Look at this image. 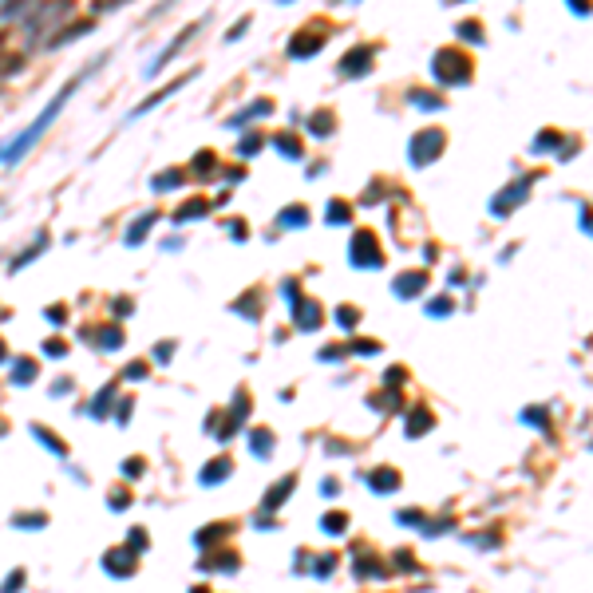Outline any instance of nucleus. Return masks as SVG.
I'll return each instance as SVG.
<instances>
[{"mask_svg": "<svg viewBox=\"0 0 593 593\" xmlns=\"http://www.w3.org/2000/svg\"><path fill=\"white\" fill-rule=\"evenodd\" d=\"M356 574H360V577H364V574H380V562H376V558H360V562H356Z\"/></svg>", "mask_w": 593, "mask_h": 593, "instance_id": "4468645a", "label": "nucleus"}, {"mask_svg": "<svg viewBox=\"0 0 593 593\" xmlns=\"http://www.w3.org/2000/svg\"><path fill=\"white\" fill-rule=\"evenodd\" d=\"M44 352H48V356H68V344H64V340H48V344H44Z\"/></svg>", "mask_w": 593, "mask_h": 593, "instance_id": "aec40b11", "label": "nucleus"}, {"mask_svg": "<svg viewBox=\"0 0 593 593\" xmlns=\"http://www.w3.org/2000/svg\"><path fill=\"white\" fill-rule=\"evenodd\" d=\"M111 507H115V510H123V507H131V494H115V499H111Z\"/></svg>", "mask_w": 593, "mask_h": 593, "instance_id": "b1692460", "label": "nucleus"}, {"mask_svg": "<svg viewBox=\"0 0 593 593\" xmlns=\"http://www.w3.org/2000/svg\"><path fill=\"white\" fill-rule=\"evenodd\" d=\"M174 352V344H162V348H154V360H159V364H166V356Z\"/></svg>", "mask_w": 593, "mask_h": 593, "instance_id": "5701e85b", "label": "nucleus"}, {"mask_svg": "<svg viewBox=\"0 0 593 593\" xmlns=\"http://www.w3.org/2000/svg\"><path fill=\"white\" fill-rule=\"evenodd\" d=\"M127 376H131V380H143V376H146V368H143V364H135V368H127Z\"/></svg>", "mask_w": 593, "mask_h": 593, "instance_id": "a878e982", "label": "nucleus"}, {"mask_svg": "<svg viewBox=\"0 0 593 593\" xmlns=\"http://www.w3.org/2000/svg\"><path fill=\"white\" fill-rule=\"evenodd\" d=\"M107 407H111V388H107V392H103V396H99V404H91V415H95V419H99V415L107 412Z\"/></svg>", "mask_w": 593, "mask_h": 593, "instance_id": "6ab92c4d", "label": "nucleus"}, {"mask_svg": "<svg viewBox=\"0 0 593 593\" xmlns=\"http://www.w3.org/2000/svg\"><path fill=\"white\" fill-rule=\"evenodd\" d=\"M332 566H337V558L329 554V558H321V562L313 566V574H317V577H329V574H332Z\"/></svg>", "mask_w": 593, "mask_h": 593, "instance_id": "f3484780", "label": "nucleus"}, {"mask_svg": "<svg viewBox=\"0 0 593 593\" xmlns=\"http://www.w3.org/2000/svg\"><path fill=\"white\" fill-rule=\"evenodd\" d=\"M76 84H79V79H76ZM76 84H68V87H64V91H59V95H56V99H51V103H48V107H44V111H40V119H36L32 127H28V131H24V135H20V139H16V143H12V146H4V151H0V159H4V162H16V159H20V154H24V151H28V146H32V143H36V139H40V135H44V131H48V127H51V123H56V115H59V111H64V103H68V95H71V91H76Z\"/></svg>", "mask_w": 593, "mask_h": 593, "instance_id": "f257e3e1", "label": "nucleus"}, {"mask_svg": "<svg viewBox=\"0 0 593 593\" xmlns=\"http://www.w3.org/2000/svg\"><path fill=\"white\" fill-rule=\"evenodd\" d=\"M119 340H123V332H119V329H107V332L99 337V344H103V348H119Z\"/></svg>", "mask_w": 593, "mask_h": 593, "instance_id": "a211bd4d", "label": "nucleus"}, {"mask_svg": "<svg viewBox=\"0 0 593 593\" xmlns=\"http://www.w3.org/2000/svg\"><path fill=\"white\" fill-rule=\"evenodd\" d=\"M296 329H321V305H313V301H305V305H296Z\"/></svg>", "mask_w": 593, "mask_h": 593, "instance_id": "39448f33", "label": "nucleus"}, {"mask_svg": "<svg viewBox=\"0 0 593 593\" xmlns=\"http://www.w3.org/2000/svg\"><path fill=\"white\" fill-rule=\"evenodd\" d=\"M4 356H9V352H4V344H0V364H4Z\"/></svg>", "mask_w": 593, "mask_h": 593, "instance_id": "cd10ccee", "label": "nucleus"}, {"mask_svg": "<svg viewBox=\"0 0 593 593\" xmlns=\"http://www.w3.org/2000/svg\"><path fill=\"white\" fill-rule=\"evenodd\" d=\"M12 380H16V384H32L36 380V364H32V360H20V364L12 368Z\"/></svg>", "mask_w": 593, "mask_h": 593, "instance_id": "9b49d317", "label": "nucleus"}, {"mask_svg": "<svg viewBox=\"0 0 593 593\" xmlns=\"http://www.w3.org/2000/svg\"><path fill=\"white\" fill-rule=\"evenodd\" d=\"M424 289V273H415V277H399L396 281V293H419Z\"/></svg>", "mask_w": 593, "mask_h": 593, "instance_id": "f8f14e48", "label": "nucleus"}, {"mask_svg": "<svg viewBox=\"0 0 593 593\" xmlns=\"http://www.w3.org/2000/svg\"><path fill=\"white\" fill-rule=\"evenodd\" d=\"M293 483H296V474H289V479H277V483H273V491L265 494V510H277L281 502L293 494Z\"/></svg>", "mask_w": 593, "mask_h": 593, "instance_id": "20e7f679", "label": "nucleus"}, {"mask_svg": "<svg viewBox=\"0 0 593 593\" xmlns=\"http://www.w3.org/2000/svg\"><path fill=\"white\" fill-rule=\"evenodd\" d=\"M103 569H107V574H115V577H127L131 569H135V558H131L127 550H119V554H107V558H103Z\"/></svg>", "mask_w": 593, "mask_h": 593, "instance_id": "7ed1b4c3", "label": "nucleus"}, {"mask_svg": "<svg viewBox=\"0 0 593 593\" xmlns=\"http://www.w3.org/2000/svg\"><path fill=\"white\" fill-rule=\"evenodd\" d=\"M249 451H254L257 459H269V455H273V432H265V427H254V432H249Z\"/></svg>", "mask_w": 593, "mask_h": 593, "instance_id": "423d86ee", "label": "nucleus"}, {"mask_svg": "<svg viewBox=\"0 0 593 593\" xmlns=\"http://www.w3.org/2000/svg\"><path fill=\"white\" fill-rule=\"evenodd\" d=\"M20 585H24V569H12V574H9V585H4L0 593H16Z\"/></svg>", "mask_w": 593, "mask_h": 593, "instance_id": "dca6fc26", "label": "nucleus"}, {"mask_svg": "<svg viewBox=\"0 0 593 593\" xmlns=\"http://www.w3.org/2000/svg\"><path fill=\"white\" fill-rule=\"evenodd\" d=\"M131 546H139V550H143V546H146V534H143V530H131Z\"/></svg>", "mask_w": 593, "mask_h": 593, "instance_id": "393cba45", "label": "nucleus"}, {"mask_svg": "<svg viewBox=\"0 0 593 593\" xmlns=\"http://www.w3.org/2000/svg\"><path fill=\"white\" fill-rule=\"evenodd\" d=\"M340 324H348V329H352V324H356V317H360V313H356V309H340Z\"/></svg>", "mask_w": 593, "mask_h": 593, "instance_id": "412c9836", "label": "nucleus"}, {"mask_svg": "<svg viewBox=\"0 0 593 593\" xmlns=\"http://www.w3.org/2000/svg\"><path fill=\"white\" fill-rule=\"evenodd\" d=\"M221 534H226V530H221V526H210V530H202V534H198V546H202V550H206V546H210L214 538H221Z\"/></svg>", "mask_w": 593, "mask_h": 593, "instance_id": "2eb2a0df", "label": "nucleus"}, {"mask_svg": "<svg viewBox=\"0 0 593 593\" xmlns=\"http://www.w3.org/2000/svg\"><path fill=\"white\" fill-rule=\"evenodd\" d=\"M356 352H364V356H372V352H380V344H372V340H360V344H356Z\"/></svg>", "mask_w": 593, "mask_h": 593, "instance_id": "4be33fe9", "label": "nucleus"}, {"mask_svg": "<svg viewBox=\"0 0 593 593\" xmlns=\"http://www.w3.org/2000/svg\"><path fill=\"white\" fill-rule=\"evenodd\" d=\"M324 534H344L348 530V514H340V510H332V514H324Z\"/></svg>", "mask_w": 593, "mask_h": 593, "instance_id": "9d476101", "label": "nucleus"}, {"mask_svg": "<svg viewBox=\"0 0 593 593\" xmlns=\"http://www.w3.org/2000/svg\"><path fill=\"white\" fill-rule=\"evenodd\" d=\"M32 435H36V439H40L44 447H48V451H56L59 459L68 455V443H59V439H56V435H51V432H44V427H32Z\"/></svg>", "mask_w": 593, "mask_h": 593, "instance_id": "1a4fd4ad", "label": "nucleus"}, {"mask_svg": "<svg viewBox=\"0 0 593 593\" xmlns=\"http://www.w3.org/2000/svg\"><path fill=\"white\" fill-rule=\"evenodd\" d=\"M123 474H143V463H123Z\"/></svg>", "mask_w": 593, "mask_h": 593, "instance_id": "bb28decb", "label": "nucleus"}, {"mask_svg": "<svg viewBox=\"0 0 593 593\" xmlns=\"http://www.w3.org/2000/svg\"><path fill=\"white\" fill-rule=\"evenodd\" d=\"M424 432H432V412L419 407L415 415H407V435H424Z\"/></svg>", "mask_w": 593, "mask_h": 593, "instance_id": "6e6552de", "label": "nucleus"}, {"mask_svg": "<svg viewBox=\"0 0 593 593\" xmlns=\"http://www.w3.org/2000/svg\"><path fill=\"white\" fill-rule=\"evenodd\" d=\"M396 487H399V471H392V467H380V471H372V491L392 494Z\"/></svg>", "mask_w": 593, "mask_h": 593, "instance_id": "0eeeda50", "label": "nucleus"}, {"mask_svg": "<svg viewBox=\"0 0 593 593\" xmlns=\"http://www.w3.org/2000/svg\"><path fill=\"white\" fill-rule=\"evenodd\" d=\"M229 471H234V463H229V459H214L210 467H202L198 483H202V487H214V483H221V479H229Z\"/></svg>", "mask_w": 593, "mask_h": 593, "instance_id": "f03ea898", "label": "nucleus"}, {"mask_svg": "<svg viewBox=\"0 0 593 593\" xmlns=\"http://www.w3.org/2000/svg\"><path fill=\"white\" fill-rule=\"evenodd\" d=\"M522 419H530L534 427H546V412H542V407H526Z\"/></svg>", "mask_w": 593, "mask_h": 593, "instance_id": "ddd939ff", "label": "nucleus"}]
</instances>
